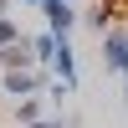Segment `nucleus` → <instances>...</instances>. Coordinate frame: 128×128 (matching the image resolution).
<instances>
[{
    "instance_id": "obj_1",
    "label": "nucleus",
    "mask_w": 128,
    "mask_h": 128,
    "mask_svg": "<svg viewBox=\"0 0 128 128\" xmlns=\"http://www.w3.org/2000/svg\"><path fill=\"white\" fill-rule=\"evenodd\" d=\"M46 82L51 77H41V72L36 67H26V72H5V92H10V98H36V92H46Z\"/></svg>"
},
{
    "instance_id": "obj_2",
    "label": "nucleus",
    "mask_w": 128,
    "mask_h": 128,
    "mask_svg": "<svg viewBox=\"0 0 128 128\" xmlns=\"http://www.w3.org/2000/svg\"><path fill=\"white\" fill-rule=\"evenodd\" d=\"M51 67H56V82H62V87H67V92H77V51H72V41H56Z\"/></svg>"
},
{
    "instance_id": "obj_3",
    "label": "nucleus",
    "mask_w": 128,
    "mask_h": 128,
    "mask_svg": "<svg viewBox=\"0 0 128 128\" xmlns=\"http://www.w3.org/2000/svg\"><path fill=\"white\" fill-rule=\"evenodd\" d=\"M0 67H5V72H26V67H36V51H31V36H16L10 46H0Z\"/></svg>"
},
{
    "instance_id": "obj_4",
    "label": "nucleus",
    "mask_w": 128,
    "mask_h": 128,
    "mask_svg": "<svg viewBox=\"0 0 128 128\" xmlns=\"http://www.w3.org/2000/svg\"><path fill=\"white\" fill-rule=\"evenodd\" d=\"M102 56H108V72L128 77V36H123V31H108V41H102Z\"/></svg>"
},
{
    "instance_id": "obj_5",
    "label": "nucleus",
    "mask_w": 128,
    "mask_h": 128,
    "mask_svg": "<svg viewBox=\"0 0 128 128\" xmlns=\"http://www.w3.org/2000/svg\"><path fill=\"white\" fill-rule=\"evenodd\" d=\"M31 51H36V62H51V51H56V36H51V31L31 36Z\"/></svg>"
},
{
    "instance_id": "obj_6",
    "label": "nucleus",
    "mask_w": 128,
    "mask_h": 128,
    "mask_svg": "<svg viewBox=\"0 0 128 128\" xmlns=\"http://www.w3.org/2000/svg\"><path fill=\"white\" fill-rule=\"evenodd\" d=\"M16 118H20V123H36V118H41V98H20V102H16Z\"/></svg>"
},
{
    "instance_id": "obj_7",
    "label": "nucleus",
    "mask_w": 128,
    "mask_h": 128,
    "mask_svg": "<svg viewBox=\"0 0 128 128\" xmlns=\"http://www.w3.org/2000/svg\"><path fill=\"white\" fill-rule=\"evenodd\" d=\"M77 20H87V26H92V31L102 36V26H108V5H92L87 16H77Z\"/></svg>"
},
{
    "instance_id": "obj_8",
    "label": "nucleus",
    "mask_w": 128,
    "mask_h": 128,
    "mask_svg": "<svg viewBox=\"0 0 128 128\" xmlns=\"http://www.w3.org/2000/svg\"><path fill=\"white\" fill-rule=\"evenodd\" d=\"M20 36V26H16V20H10V16H0V46H10V41H16Z\"/></svg>"
},
{
    "instance_id": "obj_9",
    "label": "nucleus",
    "mask_w": 128,
    "mask_h": 128,
    "mask_svg": "<svg viewBox=\"0 0 128 128\" xmlns=\"http://www.w3.org/2000/svg\"><path fill=\"white\" fill-rule=\"evenodd\" d=\"M26 128H62V118H36V123H26Z\"/></svg>"
},
{
    "instance_id": "obj_10",
    "label": "nucleus",
    "mask_w": 128,
    "mask_h": 128,
    "mask_svg": "<svg viewBox=\"0 0 128 128\" xmlns=\"http://www.w3.org/2000/svg\"><path fill=\"white\" fill-rule=\"evenodd\" d=\"M10 5H16V0H0V16H5V10H10Z\"/></svg>"
},
{
    "instance_id": "obj_11",
    "label": "nucleus",
    "mask_w": 128,
    "mask_h": 128,
    "mask_svg": "<svg viewBox=\"0 0 128 128\" xmlns=\"http://www.w3.org/2000/svg\"><path fill=\"white\" fill-rule=\"evenodd\" d=\"M123 102H128V77H123Z\"/></svg>"
},
{
    "instance_id": "obj_12",
    "label": "nucleus",
    "mask_w": 128,
    "mask_h": 128,
    "mask_svg": "<svg viewBox=\"0 0 128 128\" xmlns=\"http://www.w3.org/2000/svg\"><path fill=\"white\" fill-rule=\"evenodd\" d=\"M20 5H41V0H20Z\"/></svg>"
},
{
    "instance_id": "obj_13",
    "label": "nucleus",
    "mask_w": 128,
    "mask_h": 128,
    "mask_svg": "<svg viewBox=\"0 0 128 128\" xmlns=\"http://www.w3.org/2000/svg\"><path fill=\"white\" fill-rule=\"evenodd\" d=\"M67 5H77V0H67Z\"/></svg>"
},
{
    "instance_id": "obj_14",
    "label": "nucleus",
    "mask_w": 128,
    "mask_h": 128,
    "mask_svg": "<svg viewBox=\"0 0 128 128\" xmlns=\"http://www.w3.org/2000/svg\"><path fill=\"white\" fill-rule=\"evenodd\" d=\"M123 36H128V31H123Z\"/></svg>"
}]
</instances>
